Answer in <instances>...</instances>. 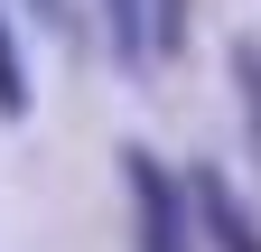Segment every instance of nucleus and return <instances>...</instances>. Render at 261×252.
I'll list each match as a JSON object with an SVG mask.
<instances>
[{"label": "nucleus", "instance_id": "1", "mask_svg": "<svg viewBox=\"0 0 261 252\" xmlns=\"http://www.w3.org/2000/svg\"><path fill=\"white\" fill-rule=\"evenodd\" d=\"M130 178V206H140V252H196V215H187V178H168L149 149L121 159Z\"/></svg>", "mask_w": 261, "mask_h": 252}, {"label": "nucleus", "instance_id": "2", "mask_svg": "<svg viewBox=\"0 0 261 252\" xmlns=\"http://www.w3.org/2000/svg\"><path fill=\"white\" fill-rule=\"evenodd\" d=\"M103 19H112L121 66H159V56H177V38H187V0H103Z\"/></svg>", "mask_w": 261, "mask_h": 252}, {"label": "nucleus", "instance_id": "3", "mask_svg": "<svg viewBox=\"0 0 261 252\" xmlns=\"http://www.w3.org/2000/svg\"><path fill=\"white\" fill-rule=\"evenodd\" d=\"M187 215H196V224H205L224 252H261V224L233 206V187H224L215 168H196V178H187Z\"/></svg>", "mask_w": 261, "mask_h": 252}, {"label": "nucleus", "instance_id": "4", "mask_svg": "<svg viewBox=\"0 0 261 252\" xmlns=\"http://www.w3.org/2000/svg\"><path fill=\"white\" fill-rule=\"evenodd\" d=\"M0 121H28V56L10 38V19H0Z\"/></svg>", "mask_w": 261, "mask_h": 252}, {"label": "nucleus", "instance_id": "5", "mask_svg": "<svg viewBox=\"0 0 261 252\" xmlns=\"http://www.w3.org/2000/svg\"><path fill=\"white\" fill-rule=\"evenodd\" d=\"M233 93H243V121H252V149H261V47H233Z\"/></svg>", "mask_w": 261, "mask_h": 252}]
</instances>
